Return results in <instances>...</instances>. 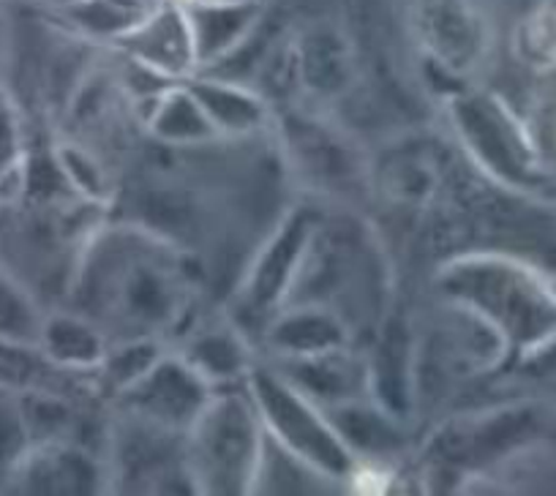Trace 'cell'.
<instances>
[{
  "label": "cell",
  "mask_w": 556,
  "mask_h": 496,
  "mask_svg": "<svg viewBox=\"0 0 556 496\" xmlns=\"http://www.w3.org/2000/svg\"><path fill=\"white\" fill-rule=\"evenodd\" d=\"M523 52L543 66L556 63V0H545L543 7L523 25Z\"/></svg>",
  "instance_id": "cell-1"
},
{
  "label": "cell",
  "mask_w": 556,
  "mask_h": 496,
  "mask_svg": "<svg viewBox=\"0 0 556 496\" xmlns=\"http://www.w3.org/2000/svg\"><path fill=\"white\" fill-rule=\"evenodd\" d=\"M20 325H23V308L0 281V330H17Z\"/></svg>",
  "instance_id": "cell-2"
},
{
  "label": "cell",
  "mask_w": 556,
  "mask_h": 496,
  "mask_svg": "<svg viewBox=\"0 0 556 496\" xmlns=\"http://www.w3.org/2000/svg\"><path fill=\"white\" fill-rule=\"evenodd\" d=\"M207 3H249V0H207Z\"/></svg>",
  "instance_id": "cell-3"
},
{
  "label": "cell",
  "mask_w": 556,
  "mask_h": 496,
  "mask_svg": "<svg viewBox=\"0 0 556 496\" xmlns=\"http://www.w3.org/2000/svg\"><path fill=\"white\" fill-rule=\"evenodd\" d=\"M548 191H551V194H554V196H556V178H554V180H551V183H548Z\"/></svg>",
  "instance_id": "cell-4"
}]
</instances>
